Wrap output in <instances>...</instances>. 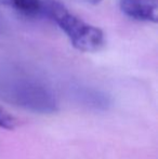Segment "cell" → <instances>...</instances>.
Wrapping results in <instances>:
<instances>
[{"label": "cell", "instance_id": "obj_1", "mask_svg": "<svg viewBox=\"0 0 158 159\" xmlns=\"http://www.w3.org/2000/svg\"><path fill=\"white\" fill-rule=\"evenodd\" d=\"M0 98L38 114H53L59 109L56 96L48 84L17 71L0 75Z\"/></svg>", "mask_w": 158, "mask_h": 159}, {"label": "cell", "instance_id": "obj_2", "mask_svg": "<svg viewBox=\"0 0 158 159\" xmlns=\"http://www.w3.org/2000/svg\"><path fill=\"white\" fill-rule=\"evenodd\" d=\"M40 14L54 22L70 40L74 48L82 52H97L105 44L104 33L70 12L59 0H41Z\"/></svg>", "mask_w": 158, "mask_h": 159}, {"label": "cell", "instance_id": "obj_3", "mask_svg": "<svg viewBox=\"0 0 158 159\" xmlns=\"http://www.w3.org/2000/svg\"><path fill=\"white\" fill-rule=\"evenodd\" d=\"M120 10L135 21L157 23L158 0H120Z\"/></svg>", "mask_w": 158, "mask_h": 159}, {"label": "cell", "instance_id": "obj_4", "mask_svg": "<svg viewBox=\"0 0 158 159\" xmlns=\"http://www.w3.org/2000/svg\"><path fill=\"white\" fill-rule=\"evenodd\" d=\"M0 4L8 6L25 16H37L41 11V0H0Z\"/></svg>", "mask_w": 158, "mask_h": 159}, {"label": "cell", "instance_id": "obj_5", "mask_svg": "<svg viewBox=\"0 0 158 159\" xmlns=\"http://www.w3.org/2000/svg\"><path fill=\"white\" fill-rule=\"evenodd\" d=\"M79 100L81 103L86 104L88 107H93L95 109H107L110 107V98L104 93L95 90H80L78 92Z\"/></svg>", "mask_w": 158, "mask_h": 159}, {"label": "cell", "instance_id": "obj_6", "mask_svg": "<svg viewBox=\"0 0 158 159\" xmlns=\"http://www.w3.org/2000/svg\"><path fill=\"white\" fill-rule=\"evenodd\" d=\"M16 127V120L11 114L0 107V128L6 130H13Z\"/></svg>", "mask_w": 158, "mask_h": 159}, {"label": "cell", "instance_id": "obj_7", "mask_svg": "<svg viewBox=\"0 0 158 159\" xmlns=\"http://www.w3.org/2000/svg\"><path fill=\"white\" fill-rule=\"evenodd\" d=\"M84 2H87V3H90V4H97L101 2V0H84Z\"/></svg>", "mask_w": 158, "mask_h": 159}]
</instances>
